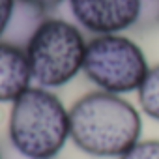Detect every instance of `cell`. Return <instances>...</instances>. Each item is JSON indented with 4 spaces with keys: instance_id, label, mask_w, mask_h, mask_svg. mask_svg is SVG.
Masks as SVG:
<instances>
[{
    "instance_id": "9c48e42d",
    "label": "cell",
    "mask_w": 159,
    "mask_h": 159,
    "mask_svg": "<svg viewBox=\"0 0 159 159\" xmlns=\"http://www.w3.org/2000/svg\"><path fill=\"white\" fill-rule=\"evenodd\" d=\"M118 159H159V139H140Z\"/></svg>"
},
{
    "instance_id": "5b68a950",
    "label": "cell",
    "mask_w": 159,
    "mask_h": 159,
    "mask_svg": "<svg viewBox=\"0 0 159 159\" xmlns=\"http://www.w3.org/2000/svg\"><path fill=\"white\" fill-rule=\"evenodd\" d=\"M73 23L94 36L125 34L139 26L144 0H67Z\"/></svg>"
},
{
    "instance_id": "6da1fadb",
    "label": "cell",
    "mask_w": 159,
    "mask_h": 159,
    "mask_svg": "<svg viewBox=\"0 0 159 159\" xmlns=\"http://www.w3.org/2000/svg\"><path fill=\"white\" fill-rule=\"evenodd\" d=\"M140 135V112L124 96L94 90L69 107V139L92 157L118 159Z\"/></svg>"
},
{
    "instance_id": "52a82bcc",
    "label": "cell",
    "mask_w": 159,
    "mask_h": 159,
    "mask_svg": "<svg viewBox=\"0 0 159 159\" xmlns=\"http://www.w3.org/2000/svg\"><path fill=\"white\" fill-rule=\"evenodd\" d=\"M45 17H47V13L41 11L39 8L17 0L13 15H11L10 25H8V30H6L2 39L25 49V45L28 43V39L32 38V34L36 32V28L41 25V21Z\"/></svg>"
},
{
    "instance_id": "3957f363",
    "label": "cell",
    "mask_w": 159,
    "mask_h": 159,
    "mask_svg": "<svg viewBox=\"0 0 159 159\" xmlns=\"http://www.w3.org/2000/svg\"><path fill=\"white\" fill-rule=\"evenodd\" d=\"M86 47L88 39L77 23L47 15L25 45L32 84L47 90L69 84L83 73Z\"/></svg>"
},
{
    "instance_id": "277c9868",
    "label": "cell",
    "mask_w": 159,
    "mask_h": 159,
    "mask_svg": "<svg viewBox=\"0 0 159 159\" xmlns=\"http://www.w3.org/2000/svg\"><path fill=\"white\" fill-rule=\"evenodd\" d=\"M150 69L140 45L125 34H103L88 39L83 73L101 92H137Z\"/></svg>"
},
{
    "instance_id": "7c38bea8",
    "label": "cell",
    "mask_w": 159,
    "mask_h": 159,
    "mask_svg": "<svg viewBox=\"0 0 159 159\" xmlns=\"http://www.w3.org/2000/svg\"><path fill=\"white\" fill-rule=\"evenodd\" d=\"M0 159H2V155H0Z\"/></svg>"
},
{
    "instance_id": "8992f818",
    "label": "cell",
    "mask_w": 159,
    "mask_h": 159,
    "mask_svg": "<svg viewBox=\"0 0 159 159\" xmlns=\"http://www.w3.org/2000/svg\"><path fill=\"white\" fill-rule=\"evenodd\" d=\"M32 86V73L23 47L0 39V103H13Z\"/></svg>"
},
{
    "instance_id": "30bf717a",
    "label": "cell",
    "mask_w": 159,
    "mask_h": 159,
    "mask_svg": "<svg viewBox=\"0 0 159 159\" xmlns=\"http://www.w3.org/2000/svg\"><path fill=\"white\" fill-rule=\"evenodd\" d=\"M15 4H17V0H0V39L4 38V34L8 30L10 19H11L13 10H15Z\"/></svg>"
},
{
    "instance_id": "8fae6325",
    "label": "cell",
    "mask_w": 159,
    "mask_h": 159,
    "mask_svg": "<svg viewBox=\"0 0 159 159\" xmlns=\"http://www.w3.org/2000/svg\"><path fill=\"white\" fill-rule=\"evenodd\" d=\"M21 2H26L30 6H36L41 11H45L47 15H51V11H54L56 8H60L64 2H67V0H21Z\"/></svg>"
},
{
    "instance_id": "7a4b0ae2",
    "label": "cell",
    "mask_w": 159,
    "mask_h": 159,
    "mask_svg": "<svg viewBox=\"0 0 159 159\" xmlns=\"http://www.w3.org/2000/svg\"><path fill=\"white\" fill-rule=\"evenodd\" d=\"M8 139L25 159H54L69 139V109L47 88L32 84L10 109Z\"/></svg>"
},
{
    "instance_id": "ba28073f",
    "label": "cell",
    "mask_w": 159,
    "mask_h": 159,
    "mask_svg": "<svg viewBox=\"0 0 159 159\" xmlns=\"http://www.w3.org/2000/svg\"><path fill=\"white\" fill-rule=\"evenodd\" d=\"M137 98L140 111L148 118L159 122V64L150 66L142 84L137 90Z\"/></svg>"
}]
</instances>
